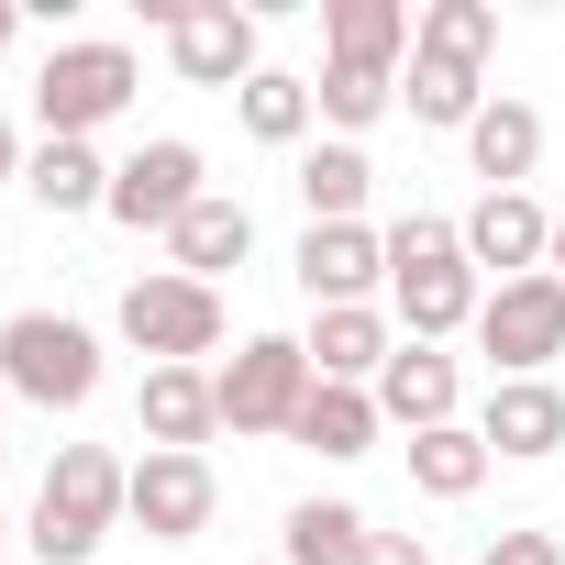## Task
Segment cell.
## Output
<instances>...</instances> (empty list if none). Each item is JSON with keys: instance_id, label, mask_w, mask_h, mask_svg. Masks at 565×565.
Returning <instances> with one entry per match:
<instances>
[{"instance_id": "ac0fdd59", "label": "cell", "mask_w": 565, "mask_h": 565, "mask_svg": "<svg viewBox=\"0 0 565 565\" xmlns=\"http://www.w3.org/2000/svg\"><path fill=\"white\" fill-rule=\"evenodd\" d=\"M244 255H255V211H244L233 189H211V200H200V211L167 233V266H178V277H200V289H222Z\"/></svg>"}, {"instance_id": "4316f807", "label": "cell", "mask_w": 565, "mask_h": 565, "mask_svg": "<svg viewBox=\"0 0 565 565\" xmlns=\"http://www.w3.org/2000/svg\"><path fill=\"white\" fill-rule=\"evenodd\" d=\"M388 100H399L388 67H322V78H311V111H322V134H344V145H366V134L388 122Z\"/></svg>"}, {"instance_id": "d6a6232c", "label": "cell", "mask_w": 565, "mask_h": 565, "mask_svg": "<svg viewBox=\"0 0 565 565\" xmlns=\"http://www.w3.org/2000/svg\"><path fill=\"white\" fill-rule=\"evenodd\" d=\"M543 266H554V277H565V211H554V255H543Z\"/></svg>"}, {"instance_id": "e575fe53", "label": "cell", "mask_w": 565, "mask_h": 565, "mask_svg": "<svg viewBox=\"0 0 565 565\" xmlns=\"http://www.w3.org/2000/svg\"><path fill=\"white\" fill-rule=\"evenodd\" d=\"M0 543H12V510H0Z\"/></svg>"}, {"instance_id": "f1b7e54d", "label": "cell", "mask_w": 565, "mask_h": 565, "mask_svg": "<svg viewBox=\"0 0 565 565\" xmlns=\"http://www.w3.org/2000/svg\"><path fill=\"white\" fill-rule=\"evenodd\" d=\"M477 565H565V543H554V532H499Z\"/></svg>"}, {"instance_id": "ba28073f", "label": "cell", "mask_w": 565, "mask_h": 565, "mask_svg": "<svg viewBox=\"0 0 565 565\" xmlns=\"http://www.w3.org/2000/svg\"><path fill=\"white\" fill-rule=\"evenodd\" d=\"M200 200H211V178H200V145L189 134H156V145H134L111 167V222L122 233H178Z\"/></svg>"}, {"instance_id": "83f0119b", "label": "cell", "mask_w": 565, "mask_h": 565, "mask_svg": "<svg viewBox=\"0 0 565 565\" xmlns=\"http://www.w3.org/2000/svg\"><path fill=\"white\" fill-rule=\"evenodd\" d=\"M411 45L488 67V56H499V0H422V34H411Z\"/></svg>"}, {"instance_id": "836d02e7", "label": "cell", "mask_w": 565, "mask_h": 565, "mask_svg": "<svg viewBox=\"0 0 565 565\" xmlns=\"http://www.w3.org/2000/svg\"><path fill=\"white\" fill-rule=\"evenodd\" d=\"M0 411H12V377H0Z\"/></svg>"}, {"instance_id": "d590c367", "label": "cell", "mask_w": 565, "mask_h": 565, "mask_svg": "<svg viewBox=\"0 0 565 565\" xmlns=\"http://www.w3.org/2000/svg\"><path fill=\"white\" fill-rule=\"evenodd\" d=\"M266 565H277V554H266Z\"/></svg>"}, {"instance_id": "d4e9b609", "label": "cell", "mask_w": 565, "mask_h": 565, "mask_svg": "<svg viewBox=\"0 0 565 565\" xmlns=\"http://www.w3.org/2000/svg\"><path fill=\"white\" fill-rule=\"evenodd\" d=\"M399 455H411V488H422V499H477V488H488V466H499V455L477 444V422H444V433H411Z\"/></svg>"}, {"instance_id": "52a82bcc", "label": "cell", "mask_w": 565, "mask_h": 565, "mask_svg": "<svg viewBox=\"0 0 565 565\" xmlns=\"http://www.w3.org/2000/svg\"><path fill=\"white\" fill-rule=\"evenodd\" d=\"M477 355H488V377H543L565 355V277L554 266H532V277L477 300Z\"/></svg>"}, {"instance_id": "d6986e66", "label": "cell", "mask_w": 565, "mask_h": 565, "mask_svg": "<svg viewBox=\"0 0 565 565\" xmlns=\"http://www.w3.org/2000/svg\"><path fill=\"white\" fill-rule=\"evenodd\" d=\"M399 100H411V122H422V134H466V122L488 111V67L411 45V78H399Z\"/></svg>"}, {"instance_id": "5b68a950", "label": "cell", "mask_w": 565, "mask_h": 565, "mask_svg": "<svg viewBox=\"0 0 565 565\" xmlns=\"http://www.w3.org/2000/svg\"><path fill=\"white\" fill-rule=\"evenodd\" d=\"M211 388H222L233 444H289V422L311 399V355H300V333H244L233 366H211Z\"/></svg>"}, {"instance_id": "4fadbf2b", "label": "cell", "mask_w": 565, "mask_h": 565, "mask_svg": "<svg viewBox=\"0 0 565 565\" xmlns=\"http://www.w3.org/2000/svg\"><path fill=\"white\" fill-rule=\"evenodd\" d=\"M377 422H399V433L466 422V366H455L444 344H411V333H399V355L377 366Z\"/></svg>"}, {"instance_id": "30bf717a", "label": "cell", "mask_w": 565, "mask_h": 565, "mask_svg": "<svg viewBox=\"0 0 565 565\" xmlns=\"http://www.w3.org/2000/svg\"><path fill=\"white\" fill-rule=\"evenodd\" d=\"M455 233H466V266L488 277V289H510V277H532V266L554 255V211H543L532 189H477V211H466Z\"/></svg>"}, {"instance_id": "cb8c5ba5", "label": "cell", "mask_w": 565, "mask_h": 565, "mask_svg": "<svg viewBox=\"0 0 565 565\" xmlns=\"http://www.w3.org/2000/svg\"><path fill=\"white\" fill-rule=\"evenodd\" d=\"M277 565H366V510L355 499H300L277 521Z\"/></svg>"}, {"instance_id": "5bb4252c", "label": "cell", "mask_w": 565, "mask_h": 565, "mask_svg": "<svg viewBox=\"0 0 565 565\" xmlns=\"http://www.w3.org/2000/svg\"><path fill=\"white\" fill-rule=\"evenodd\" d=\"M134 433H145V455H200V444L222 433V388H211V366H145V388H134Z\"/></svg>"}, {"instance_id": "3957f363", "label": "cell", "mask_w": 565, "mask_h": 565, "mask_svg": "<svg viewBox=\"0 0 565 565\" xmlns=\"http://www.w3.org/2000/svg\"><path fill=\"white\" fill-rule=\"evenodd\" d=\"M134 89H145L134 45H111V34H67V45L34 67V122H45V145H100V122H122Z\"/></svg>"}, {"instance_id": "f546056e", "label": "cell", "mask_w": 565, "mask_h": 565, "mask_svg": "<svg viewBox=\"0 0 565 565\" xmlns=\"http://www.w3.org/2000/svg\"><path fill=\"white\" fill-rule=\"evenodd\" d=\"M23 167H34V145H23V122L0 111V189H23Z\"/></svg>"}, {"instance_id": "9a60e30c", "label": "cell", "mask_w": 565, "mask_h": 565, "mask_svg": "<svg viewBox=\"0 0 565 565\" xmlns=\"http://www.w3.org/2000/svg\"><path fill=\"white\" fill-rule=\"evenodd\" d=\"M477 444H488V455H510V466H543V455H565V388H554V377H488Z\"/></svg>"}, {"instance_id": "7402d4cb", "label": "cell", "mask_w": 565, "mask_h": 565, "mask_svg": "<svg viewBox=\"0 0 565 565\" xmlns=\"http://www.w3.org/2000/svg\"><path fill=\"white\" fill-rule=\"evenodd\" d=\"M377 388H333V377H311V399H300V422H289V444H311V455H333V466H355V455H377Z\"/></svg>"}, {"instance_id": "7a4b0ae2", "label": "cell", "mask_w": 565, "mask_h": 565, "mask_svg": "<svg viewBox=\"0 0 565 565\" xmlns=\"http://www.w3.org/2000/svg\"><path fill=\"white\" fill-rule=\"evenodd\" d=\"M122 510H134V466H122L111 444H56L23 543H34V565H89V554L122 532Z\"/></svg>"}, {"instance_id": "44dd1931", "label": "cell", "mask_w": 565, "mask_h": 565, "mask_svg": "<svg viewBox=\"0 0 565 565\" xmlns=\"http://www.w3.org/2000/svg\"><path fill=\"white\" fill-rule=\"evenodd\" d=\"M366 200H377V167H366V145H344V134H311V145H300V211H311V222H366Z\"/></svg>"}, {"instance_id": "7c38bea8", "label": "cell", "mask_w": 565, "mask_h": 565, "mask_svg": "<svg viewBox=\"0 0 565 565\" xmlns=\"http://www.w3.org/2000/svg\"><path fill=\"white\" fill-rule=\"evenodd\" d=\"M266 34H255V12H233V0H189V12L167 23V67L189 78V89H244L266 56H255Z\"/></svg>"}, {"instance_id": "277c9868", "label": "cell", "mask_w": 565, "mask_h": 565, "mask_svg": "<svg viewBox=\"0 0 565 565\" xmlns=\"http://www.w3.org/2000/svg\"><path fill=\"white\" fill-rule=\"evenodd\" d=\"M0 377H12V399H34V411H89L111 366H100V333L89 322L12 311V322H0Z\"/></svg>"}, {"instance_id": "1f68e13d", "label": "cell", "mask_w": 565, "mask_h": 565, "mask_svg": "<svg viewBox=\"0 0 565 565\" xmlns=\"http://www.w3.org/2000/svg\"><path fill=\"white\" fill-rule=\"evenodd\" d=\"M12 34H23V12H12V0H0V56H12Z\"/></svg>"}, {"instance_id": "9c48e42d", "label": "cell", "mask_w": 565, "mask_h": 565, "mask_svg": "<svg viewBox=\"0 0 565 565\" xmlns=\"http://www.w3.org/2000/svg\"><path fill=\"white\" fill-rule=\"evenodd\" d=\"M289 266H300L311 311H366V300H388V233H377V222H311Z\"/></svg>"}, {"instance_id": "2e32d148", "label": "cell", "mask_w": 565, "mask_h": 565, "mask_svg": "<svg viewBox=\"0 0 565 565\" xmlns=\"http://www.w3.org/2000/svg\"><path fill=\"white\" fill-rule=\"evenodd\" d=\"M300 355H311V377H333V388H377V366L399 355V322H388V300H366V311H311Z\"/></svg>"}, {"instance_id": "ffe728a7", "label": "cell", "mask_w": 565, "mask_h": 565, "mask_svg": "<svg viewBox=\"0 0 565 565\" xmlns=\"http://www.w3.org/2000/svg\"><path fill=\"white\" fill-rule=\"evenodd\" d=\"M466 167H477V178H488V189H521V178H532V167H543V111H532V100H510V89H499V100H488V111H477V122H466Z\"/></svg>"}, {"instance_id": "484cf974", "label": "cell", "mask_w": 565, "mask_h": 565, "mask_svg": "<svg viewBox=\"0 0 565 565\" xmlns=\"http://www.w3.org/2000/svg\"><path fill=\"white\" fill-rule=\"evenodd\" d=\"M233 111H244V134H255V145H289V156L322 134V111H311V78H289V67H255V78L233 89Z\"/></svg>"}, {"instance_id": "6da1fadb", "label": "cell", "mask_w": 565, "mask_h": 565, "mask_svg": "<svg viewBox=\"0 0 565 565\" xmlns=\"http://www.w3.org/2000/svg\"><path fill=\"white\" fill-rule=\"evenodd\" d=\"M377 233H388V322H399L411 344H455V333H477L488 277L466 266V233H455L444 211H399V222H377Z\"/></svg>"}, {"instance_id": "8fae6325", "label": "cell", "mask_w": 565, "mask_h": 565, "mask_svg": "<svg viewBox=\"0 0 565 565\" xmlns=\"http://www.w3.org/2000/svg\"><path fill=\"white\" fill-rule=\"evenodd\" d=\"M211 510H222L211 455H134V510H122V521H134L145 543H200Z\"/></svg>"}, {"instance_id": "8992f818", "label": "cell", "mask_w": 565, "mask_h": 565, "mask_svg": "<svg viewBox=\"0 0 565 565\" xmlns=\"http://www.w3.org/2000/svg\"><path fill=\"white\" fill-rule=\"evenodd\" d=\"M111 333L145 366H200V355H222V289H200V277H178V266H145L122 289V311H111Z\"/></svg>"}, {"instance_id": "4dcf8cb0", "label": "cell", "mask_w": 565, "mask_h": 565, "mask_svg": "<svg viewBox=\"0 0 565 565\" xmlns=\"http://www.w3.org/2000/svg\"><path fill=\"white\" fill-rule=\"evenodd\" d=\"M366 565H433V554H422L411 532H366Z\"/></svg>"}, {"instance_id": "e0dca14e", "label": "cell", "mask_w": 565, "mask_h": 565, "mask_svg": "<svg viewBox=\"0 0 565 565\" xmlns=\"http://www.w3.org/2000/svg\"><path fill=\"white\" fill-rule=\"evenodd\" d=\"M411 34H422L411 0H322V67H388L399 78Z\"/></svg>"}, {"instance_id": "603a6c76", "label": "cell", "mask_w": 565, "mask_h": 565, "mask_svg": "<svg viewBox=\"0 0 565 565\" xmlns=\"http://www.w3.org/2000/svg\"><path fill=\"white\" fill-rule=\"evenodd\" d=\"M23 189H34V211H56V222L111 211V156H100V145H34Z\"/></svg>"}]
</instances>
